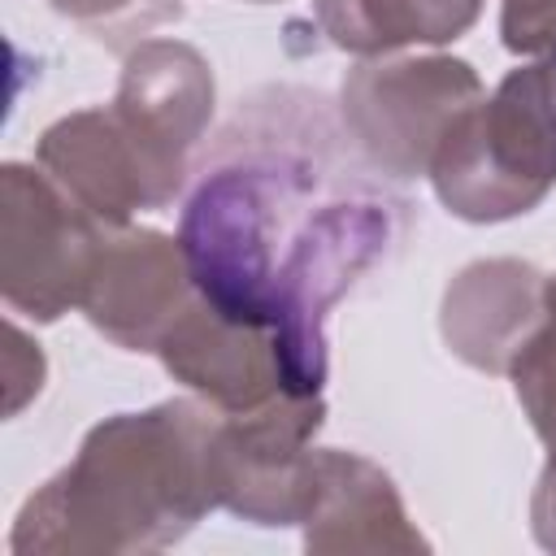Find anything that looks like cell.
<instances>
[{
  "instance_id": "cell-1",
  "label": "cell",
  "mask_w": 556,
  "mask_h": 556,
  "mask_svg": "<svg viewBox=\"0 0 556 556\" xmlns=\"http://www.w3.org/2000/svg\"><path fill=\"white\" fill-rule=\"evenodd\" d=\"M408 200L374 178L326 96L261 87L239 100L204 156L178 243L195 291L278 339L295 395L330 378V313L408 230Z\"/></svg>"
},
{
  "instance_id": "cell-2",
  "label": "cell",
  "mask_w": 556,
  "mask_h": 556,
  "mask_svg": "<svg viewBox=\"0 0 556 556\" xmlns=\"http://www.w3.org/2000/svg\"><path fill=\"white\" fill-rule=\"evenodd\" d=\"M217 408L174 395L96 421L70 465L26 495L13 556H130L182 543L213 508Z\"/></svg>"
},
{
  "instance_id": "cell-3",
  "label": "cell",
  "mask_w": 556,
  "mask_h": 556,
  "mask_svg": "<svg viewBox=\"0 0 556 556\" xmlns=\"http://www.w3.org/2000/svg\"><path fill=\"white\" fill-rule=\"evenodd\" d=\"M426 178L434 200L473 226L534 213L556 187V65L508 70L452 122Z\"/></svg>"
},
{
  "instance_id": "cell-4",
  "label": "cell",
  "mask_w": 556,
  "mask_h": 556,
  "mask_svg": "<svg viewBox=\"0 0 556 556\" xmlns=\"http://www.w3.org/2000/svg\"><path fill=\"white\" fill-rule=\"evenodd\" d=\"M486 96L460 56H365L339 83V122L361 161L391 178H426L452 122Z\"/></svg>"
},
{
  "instance_id": "cell-5",
  "label": "cell",
  "mask_w": 556,
  "mask_h": 556,
  "mask_svg": "<svg viewBox=\"0 0 556 556\" xmlns=\"http://www.w3.org/2000/svg\"><path fill=\"white\" fill-rule=\"evenodd\" d=\"M104 222L39 165L0 169V295L30 321H56L83 304Z\"/></svg>"
},
{
  "instance_id": "cell-6",
  "label": "cell",
  "mask_w": 556,
  "mask_h": 556,
  "mask_svg": "<svg viewBox=\"0 0 556 556\" xmlns=\"http://www.w3.org/2000/svg\"><path fill=\"white\" fill-rule=\"evenodd\" d=\"M213 65L187 39H139L126 52L109 109L135 143L161 208L182 195L191 156L213 122Z\"/></svg>"
},
{
  "instance_id": "cell-7",
  "label": "cell",
  "mask_w": 556,
  "mask_h": 556,
  "mask_svg": "<svg viewBox=\"0 0 556 556\" xmlns=\"http://www.w3.org/2000/svg\"><path fill=\"white\" fill-rule=\"evenodd\" d=\"M321 395H278L252 413H222L213 434L217 508L252 526H300L313 491V434Z\"/></svg>"
},
{
  "instance_id": "cell-8",
  "label": "cell",
  "mask_w": 556,
  "mask_h": 556,
  "mask_svg": "<svg viewBox=\"0 0 556 556\" xmlns=\"http://www.w3.org/2000/svg\"><path fill=\"white\" fill-rule=\"evenodd\" d=\"M195 300V282L178 235L152 226H104L83 317L122 352H156L178 313Z\"/></svg>"
},
{
  "instance_id": "cell-9",
  "label": "cell",
  "mask_w": 556,
  "mask_h": 556,
  "mask_svg": "<svg viewBox=\"0 0 556 556\" xmlns=\"http://www.w3.org/2000/svg\"><path fill=\"white\" fill-rule=\"evenodd\" d=\"M165 374L217 413H252L278 395H295L278 339L261 326L217 313L200 291L156 348Z\"/></svg>"
},
{
  "instance_id": "cell-10",
  "label": "cell",
  "mask_w": 556,
  "mask_h": 556,
  "mask_svg": "<svg viewBox=\"0 0 556 556\" xmlns=\"http://www.w3.org/2000/svg\"><path fill=\"white\" fill-rule=\"evenodd\" d=\"M300 530L304 552H430L391 473L343 447H313V491Z\"/></svg>"
},
{
  "instance_id": "cell-11",
  "label": "cell",
  "mask_w": 556,
  "mask_h": 556,
  "mask_svg": "<svg viewBox=\"0 0 556 556\" xmlns=\"http://www.w3.org/2000/svg\"><path fill=\"white\" fill-rule=\"evenodd\" d=\"M547 274L517 256L469 261L439 300L447 352L478 374H508L517 348L543 317Z\"/></svg>"
},
{
  "instance_id": "cell-12",
  "label": "cell",
  "mask_w": 556,
  "mask_h": 556,
  "mask_svg": "<svg viewBox=\"0 0 556 556\" xmlns=\"http://www.w3.org/2000/svg\"><path fill=\"white\" fill-rule=\"evenodd\" d=\"M35 165L104 226H126L135 213L161 208L152 178L109 104L56 117L35 143Z\"/></svg>"
},
{
  "instance_id": "cell-13",
  "label": "cell",
  "mask_w": 556,
  "mask_h": 556,
  "mask_svg": "<svg viewBox=\"0 0 556 556\" xmlns=\"http://www.w3.org/2000/svg\"><path fill=\"white\" fill-rule=\"evenodd\" d=\"M478 17L482 0H313V22L326 43L352 56L443 48Z\"/></svg>"
},
{
  "instance_id": "cell-14",
  "label": "cell",
  "mask_w": 556,
  "mask_h": 556,
  "mask_svg": "<svg viewBox=\"0 0 556 556\" xmlns=\"http://www.w3.org/2000/svg\"><path fill=\"white\" fill-rule=\"evenodd\" d=\"M504 378L513 382V395H517L530 430L543 439L547 452H556V274H547L543 317L517 348Z\"/></svg>"
},
{
  "instance_id": "cell-15",
  "label": "cell",
  "mask_w": 556,
  "mask_h": 556,
  "mask_svg": "<svg viewBox=\"0 0 556 556\" xmlns=\"http://www.w3.org/2000/svg\"><path fill=\"white\" fill-rule=\"evenodd\" d=\"M48 4L113 48L122 43L135 48L148 30L182 17V0H48Z\"/></svg>"
},
{
  "instance_id": "cell-16",
  "label": "cell",
  "mask_w": 556,
  "mask_h": 556,
  "mask_svg": "<svg viewBox=\"0 0 556 556\" xmlns=\"http://www.w3.org/2000/svg\"><path fill=\"white\" fill-rule=\"evenodd\" d=\"M500 43L513 56L556 65V0H500Z\"/></svg>"
},
{
  "instance_id": "cell-17",
  "label": "cell",
  "mask_w": 556,
  "mask_h": 556,
  "mask_svg": "<svg viewBox=\"0 0 556 556\" xmlns=\"http://www.w3.org/2000/svg\"><path fill=\"white\" fill-rule=\"evenodd\" d=\"M43 374H48L43 348L17 321H9V348H4V413L9 417H17L39 395Z\"/></svg>"
},
{
  "instance_id": "cell-18",
  "label": "cell",
  "mask_w": 556,
  "mask_h": 556,
  "mask_svg": "<svg viewBox=\"0 0 556 556\" xmlns=\"http://www.w3.org/2000/svg\"><path fill=\"white\" fill-rule=\"evenodd\" d=\"M530 534L543 552H556V452H547V465L539 469L530 495Z\"/></svg>"
},
{
  "instance_id": "cell-19",
  "label": "cell",
  "mask_w": 556,
  "mask_h": 556,
  "mask_svg": "<svg viewBox=\"0 0 556 556\" xmlns=\"http://www.w3.org/2000/svg\"><path fill=\"white\" fill-rule=\"evenodd\" d=\"M252 4H269V0H252Z\"/></svg>"
}]
</instances>
